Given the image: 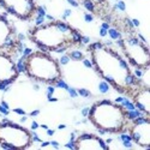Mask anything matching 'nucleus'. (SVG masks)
<instances>
[{"mask_svg": "<svg viewBox=\"0 0 150 150\" xmlns=\"http://www.w3.org/2000/svg\"><path fill=\"white\" fill-rule=\"evenodd\" d=\"M71 13H72V12H71V10H65V13H64V16H63V18L65 19L66 17H68Z\"/></svg>", "mask_w": 150, "mask_h": 150, "instance_id": "c756f323", "label": "nucleus"}, {"mask_svg": "<svg viewBox=\"0 0 150 150\" xmlns=\"http://www.w3.org/2000/svg\"><path fill=\"white\" fill-rule=\"evenodd\" d=\"M76 149H109L106 142L97 136L90 133H83L74 141Z\"/></svg>", "mask_w": 150, "mask_h": 150, "instance_id": "9d476101", "label": "nucleus"}, {"mask_svg": "<svg viewBox=\"0 0 150 150\" xmlns=\"http://www.w3.org/2000/svg\"><path fill=\"white\" fill-rule=\"evenodd\" d=\"M135 107L142 110L143 113L149 115L150 113V96H149V88H144L135 95Z\"/></svg>", "mask_w": 150, "mask_h": 150, "instance_id": "9b49d317", "label": "nucleus"}, {"mask_svg": "<svg viewBox=\"0 0 150 150\" xmlns=\"http://www.w3.org/2000/svg\"><path fill=\"white\" fill-rule=\"evenodd\" d=\"M54 133H55V131H54V130H50V128H47V135H48V136H53Z\"/></svg>", "mask_w": 150, "mask_h": 150, "instance_id": "f704fd0d", "label": "nucleus"}, {"mask_svg": "<svg viewBox=\"0 0 150 150\" xmlns=\"http://www.w3.org/2000/svg\"><path fill=\"white\" fill-rule=\"evenodd\" d=\"M119 139L121 142H127V141H132V138H131V136L130 135H126L125 132L124 133H121L120 136H119Z\"/></svg>", "mask_w": 150, "mask_h": 150, "instance_id": "6ab92c4d", "label": "nucleus"}, {"mask_svg": "<svg viewBox=\"0 0 150 150\" xmlns=\"http://www.w3.org/2000/svg\"><path fill=\"white\" fill-rule=\"evenodd\" d=\"M25 73L35 81L48 84H54L61 78L58 61L45 52H32L25 58Z\"/></svg>", "mask_w": 150, "mask_h": 150, "instance_id": "20e7f679", "label": "nucleus"}, {"mask_svg": "<svg viewBox=\"0 0 150 150\" xmlns=\"http://www.w3.org/2000/svg\"><path fill=\"white\" fill-rule=\"evenodd\" d=\"M91 50V63L96 71L106 82L110 84L118 92L125 94L127 85L126 79L132 74L128 64L108 46L95 42L89 46Z\"/></svg>", "mask_w": 150, "mask_h": 150, "instance_id": "f257e3e1", "label": "nucleus"}, {"mask_svg": "<svg viewBox=\"0 0 150 150\" xmlns=\"http://www.w3.org/2000/svg\"><path fill=\"white\" fill-rule=\"evenodd\" d=\"M0 7L17 18L28 21L35 14L37 6L34 0H0Z\"/></svg>", "mask_w": 150, "mask_h": 150, "instance_id": "0eeeda50", "label": "nucleus"}, {"mask_svg": "<svg viewBox=\"0 0 150 150\" xmlns=\"http://www.w3.org/2000/svg\"><path fill=\"white\" fill-rule=\"evenodd\" d=\"M68 3H70V5H72L73 7H78L79 6V4H78L77 0H67Z\"/></svg>", "mask_w": 150, "mask_h": 150, "instance_id": "cd10ccee", "label": "nucleus"}, {"mask_svg": "<svg viewBox=\"0 0 150 150\" xmlns=\"http://www.w3.org/2000/svg\"><path fill=\"white\" fill-rule=\"evenodd\" d=\"M100 36H102V37L107 36V30H106V29H103V28H100Z\"/></svg>", "mask_w": 150, "mask_h": 150, "instance_id": "c85d7f7f", "label": "nucleus"}, {"mask_svg": "<svg viewBox=\"0 0 150 150\" xmlns=\"http://www.w3.org/2000/svg\"><path fill=\"white\" fill-rule=\"evenodd\" d=\"M24 39H25V36H24L23 34H19V35H18V40H19V41H22V40H24Z\"/></svg>", "mask_w": 150, "mask_h": 150, "instance_id": "ea45409f", "label": "nucleus"}, {"mask_svg": "<svg viewBox=\"0 0 150 150\" xmlns=\"http://www.w3.org/2000/svg\"><path fill=\"white\" fill-rule=\"evenodd\" d=\"M32 142V135L27 128L9 121L0 123V144H6L10 149H25Z\"/></svg>", "mask_w": 150, "mask_h": 150, "instance_id": "39448f33", "label": "nucleus"}, {"mask_svg": "<svg viewBox=\"0 0 150 150\" xmlns=\"http://www.w3.org/2000/svg\"><path fill=\"white\" fill-rule=\"evenodd\" d=\"M67 91H68V94H70L71 97H77V96H78L77 90H76V89H73V88H68Z\"/></svg>", "mask_w": 150, "mask_h": 150, "instance_id": "5701e85b", "label": "nucleus"}, {"mask_svg": "<svg viewBox=\"0 0 150 150\" xmlns=\"http://www.w3.org/2000/svg\"><path fill=\"white\" fill-rule=\"evenodd\" d=\"M88 113H89V108H83L82 109V115L88 117Z\"/></svg>", "mask_w": 150, "mask_h": 150, "instance_id": "7c9ffc66", "label": "nucleus"}, {"mask_svg": "<svg viewBox=\"0 0 150 150\" xmlns=\"http://www.w3.org/2000/svg\"><path fill=\"white\" fill-rule=\"evenodd\" d=\"M88 118L97 130H103L106 133L126 132V110L121 105L114 103L109 100L95 102L89 108Z\"/></svg>", "mask_w": 150, "mask_h": 150, "instance_id": "f03ea898", "label": "nucleus"}, {"mask_svg": "<svg viewBox=\"0 0 150 150\" xmlns=\"http://www.w3.org/2000/svg\"><path fill=\"white\" fill-rule=\"evenodd\" d=\"M60 64H63V65H67L68 64V61H70V57H68L67 54H65V55H63L61 58H60Z\"/></svg>", "mask_w": 150, "mask_h": 150, "instance_id": "aec40b11", "label": "nucleus"}, {"mask_svg": "<svg viewBox=\"0 0 150 150\" xmlns=\"http://www.w3.org/2000/svg\"><path fill=\"white\" fill-rule=\"evenodd\" d=\"M107 34L109 35V37H110L112 40H119V39L121 37V34H120L115 28H109L108 30H107Z\"/></svg>", "mask_w": 150, "mask_h": 150, "instance_id": "4468645a", "label": "nucleus"}, {"mask_svg": "<svg viewBox=\"0 0 150 150\" xmlns=\"http://www.w3.org/2000/svg\"><path fill=\"white\" fill-rule=\"evenodd\" d=\"M73 29L67 23L57 21L36 27L31 31V40L37 46L46 47L48 50H55L59 47H68L72 42Z\"/></svg>", "mask_w": 150, "mask_h": 150, "instance_id": "7ed1b4c3", "label": "nucleus"}, {"mask_svg": "<svg viewBox=\"0 0 150 150\" xmlns=\"http://www.w3.org/2000/svg\"><path fill=\"white\" fill-rule=\"evenodd\" d=\"M54 84H55L57 88H61V89H65V90H67V89H68V85L64 82V81H63V79H61V78H59V79H58Z\"/></svg>", "mask_w": 150, "mask_h": 150, "instance_id": "f3484780", "label": "nucleus"}, {"mask_svg": "<svg viewBox=\"0 0 150 150\" xmlns=\"http://www.w3.org/2000/svg\"><path fill=\"white\" fill-rule=\"evenodd\" d=\"M82 60H83V64L85 65L86 67H89V68H90V67H92V63H91L90 60H88V59H84V58H83Z\"/></svg>", "mask_w": 150, "mask_h": 150, "instance_id": "a878e982", "label": "nucleus"}, {"mask_svg": "<svg viewBox=\"0 0 150 150\" xmlns=\"http://www.w3.org/2000/svg\"><path fill=\"white\" fill-rule=\"evenodd\" d=\"M117 1H119V0H117Z\"/></svg>", "mask_w": 150, "mask_h": 150, "instance_id": "37998d69", "label": "nucleus"}, {"mask_svg": "<svg viewBox=\"0 0 150 150\" xmlns=\"http://www.w3.org/2000/svg\"><path fill=\"white\" fill-rule=\"evenodd\" d=\"M128 61L135 67H149V49L145 43L141 42L137 37L130 36L123 40V47Z\"/></svg>", "mask_w": 150, "mask_h": 150, "instance_id": "423d86ee", "label": "nucleus"}, {"mask_svg": "<svg viewBox=\"0 0 150 150\" xmlns=\"http://www.w3.org/2000/svg\"><path fill=\"white\" fill-rule=\"evenodd\" d=\"M18 74L19 72L12 57L0 52V90H6V88L11 85L18 77Z\"/></svg>", "mask_w": 150, "mask_h": 150, "instance_id": "6e6552de", "label": "nucleus"}, {"mask_svg": "<svg viewBox=\"0 0 150 150\" xmlns=\"http://www.w3.org/2000/svg\"><path fill=\"white\" fill-rule=\"evenodd\" d=\"M40 127H41V128H45V130H47V128H48V126H47V125H45V124H43V125H41Z\"/></svg>", "mask_w": 150, "mask_h": 150, "instance_id": "79ce46f5", "label": "nucleus"}, {"mask_svg": "<svg viewBox=\"0 0 150 150\" xmlns=\"http://www.w3.org/2000/svg\"><path fill=\"white\" fill-rule=\"evenodd\" d=\"M68 57H70V59L74 60V61H78V60H82L84 58V54H83L81 50H71V52H68Z\"/></svg>", "mask_w": 150, "mask_h": 150, "instance_id": "ddd939ff", "label": "nucleus"}, {"mask_svg": "<svg viewBox=\"0 0 150 150\" xmlns=\"http://www.w3.org/2000/svg\"><path fill=\"white\" fill-rule=\"evenodd\" d=\"M130 136L132 142H135L137 145L149 149L150 146V120L146 118L142 123L133 124L130 128Z\"/></svg>", "mask_w": 150, "mask_h": 150, "instance_id": "1a4fd4ad", "label": "nucleus"}, {"mask_svg": "<svg viewBox=\"0 0 150 150\" xmlns=\"http://www.w3.org/2000/svg\"><path fill=\"white\" fill-rule=\"evenodd\" d=\"M101 28H103V29H106V30H108V29H109L110 27H109V24H108V23H107V22H105V23H102V25H101Z\"/></svg>", "mask_w": 150, "mask_h": 150, "instance_id": "2f4dec72", "label": "nucleus"}, {"mask_svg": "<svg viewBox=\"0 0 150 150\" xmlns=\"http://www.w3.org/2000/svg\"><path fill=\"white\" fill-rule=\"evenodd\" d=\"M99 90H100L101 94H107L109 91V84L106 82V81L100 82V84H99Z\"/></svg>", "mask_w": 150, "mask_h": 150, "instance_id": "2eb2a0df", "label": "nucleus"}, {"mask_svg": "<svg viewBox=\"0 0 150 150\" xmlns=\"http://www.w3.org/2000/svg\"><path fill=\"white\" fill-rule=\"evenodd\" d=\"M39 114H40V110L36 109V110H32L31 113H30V115H31V117H36V115H39Z\"/></svg>", "mask_w": 150, "mask_h": 150, "instance_id": "473e14b6", "label": "nucleus"}, {"mask_svg": "<svg viewBox=\"0 0 150 150\" xmlns=\"http://www.w3.org/2000/svg\"><path fill=\"white\" fill-rule=\"evenodd\" d=\"M77 92H78V95L83 96V97H90L91 96V92L89 90H86V89H78Z\"/></svg>", "mask_w": 150, "mask_h": 150, "instance_id": "a211bd4d", "label": "nucleus"}, {"mask_svg": "<svg viewBox=\"0 0 150 150\" xmlns=\"http://www.w3.org/2000/svg\"><path fill=\"white\" fill-rule=\"evenodd\" d=\"M115 9H119L120 11H125V10H126V5H125L124 1H120V0H119L118 4L115 5Z\"/></svg>", "mask_w": 150, "mask_h": 150, "instance_id": "412c9836", "label": "nucleus"}, {"mask_svg": "<svg viewBox=\"0 0 150 150\" xmlns=\"http://www.w3.org/2000/svg\"><path fill=\"white\" fill-rule=\"evenodd\" d=\"M50 145V142H43V143H41V146L42 148H45V146H48Z\"/></svg>", "mask_w": 150, "mask_h": 150, "instance_id": "e433bc0d", "label": "nucleus"}, {"mask_svg": "<svg viewBox=\"0 0 150 150\" xmlns=\"http://www.w3.org/2000/svg\"><path fill=\"white\" fill-rule=\"evenodd\" d=\"M59 130H64V128H66V125H59Z\"/></svg>", "mask_w": 150, "mask_h": 150, "instance_id": "a19ab883", "label": "nucleus"}, {"mask_svg": "<svg viewBox=\"0 0 150 150\" xmlns=\"http://www.w3.org/2000/svg\"><path fill=\"white\" fill-rule=\"evenodd\" d=\"M50 145L55 146V148H59V143H58V142H54V141H52V142H50Z\"/></svg>", "mask_w": 150, "mask_h": 150, "instance_id": "c9c22d12", "label": "nucleus"}, {"mask_svg": "<svg viewBox=\"0 0 150 150\" xmlns=\"http://www.w3.org/2000/svg\"><path fill=\"white\" fill-rule=\"evenodd\" d=\"M0 113H1V114H4V115H9V113H10V112H9V109H7V108H5L4 106H1V105H0Z\"/></svg>", "mask_w": 150, "mask_h": 150, "instance_id": "393cba45", "label": "nucleus"}, {"mask_svg": "<svg viewBox=\"0 0 150 150\" xmlns=\"http://www.w3.org/2000/svg\"><path fill=\"white\" fill-rule=\"evenodd\" d=\"M1 106H4L5 108L9 109V105H7V102H6V101H3V102H1Z\"/></svg>", "mask_w": 150, "mask_h": 150, "instance_id": "58836bf2", "label": "nucleus"}, {"mask_svg": "<svg viewBox=\"0 0 150 150\" xmlns=\"http://www.w3.org/2000/svg\"><path fill=\"white\" fill-rule=\"evenodd\" d=\"M37 127H39V124H37L36 121H32V123H31V128H32V130H36Z\"/></svg>", "mask_w": 150, "mask_h": 150, "instance_id": "72a5a7b5", "label": "nucleus"}, {"mask_svg": "<svg viewBox=\"0 0 150 150\" xmlns=\"http://www.w3.org/2000/svg\"><path fill=\"white\" fill-rule=\"evenodd\" d=\"M27 120H28L27 115H25V114H24V115H23L22 118H21V121H22V123H25V121H27Z\"/></svg>", "mask_w": 150, "mask_h": 150, "instance_id": "4c0bfd02", "label": "nucleus"}, {"mask_svg": "<svg viewBox=\"0 0 150 150\" xmlns=\"http://www.w3.org/2000/svg\"><path fill=\"white\" fill-rule=\"evenodd\" d=\"M14 29L11 27V24L7 21V13L0 14V48H3L5 42L12 37Z\"/></svg>", "mask_w": 150, "mask_h": 150, "instance_id": "f8f14e48", "label": "nucleus"}, {"mask_svg": "<svg viewBox=\"0 0 150 150\" xmlns=\"http://www.w3.org/2000/svg\"><path fill=\"white\" fill-rule=\"evenodd\" d=\"M84 21H85L86 23L92 22V21H94V17H92V14H90V13H85V14H84Z\"/></svg>", "mask_w": 150, "mask_h": 150, "instance_id": "b1692460", "label": "nucleus"}, {"mask_svg": "<svg viewBox=\"0 0 150 150\" xmlns=\"http://www.w3.org/2000/svg\"><path fill=\"white\" fill-rule=\"evenodd\" d=\"M13 112L14 113H17V114H19V115H24V114H25V110L22 109V108H14Z\"/></svg>", "mask_w": 150, "mask_h": 150, "instance_id": "bb28decb", "label": "nucleus"}, {"mask_svg": "<svg viewBox=\"0 0 150 150\" xmlns=\"http://www.w3.org/2000/svg\"><path fill=\"white\" fill-rule=\"evenodd\" d=\"M83 6L90 12H94V10H95V5L91 0H83Z\"/></svg>", "mask_w": 150, "mask_h": 150, "instance_id": "dca6fc26", "label": "nucleus"}, {"mask_svg": "<svg viewBox=\"0 0 150 150\" xmlns=\"http://www.w3.org/2000/svg\"><path fill=\"white\" fill-rule=\"evenodd\" d=\"M54 92H55V86L49 85L48 88H47V97H50V96L53 95Z\"/></svg>", "mask_w": 150, "mask_h": 150, "instance_id": "4be33fe9", "label": "nucleus"}]
</instances>
